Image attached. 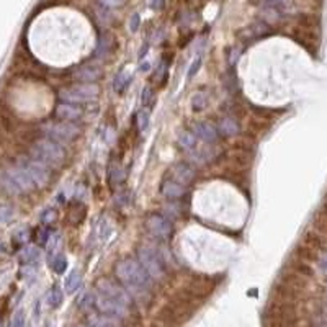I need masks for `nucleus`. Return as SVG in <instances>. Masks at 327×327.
<instances>
[{"label": "nucleus", "mask_w": 327, "mask_h": 327, "mask_svg": "<svg viewBox=\"0 0 327 327\" xmlns=\"http://www.w3.org/2000/svg\"><path fill=\"white\" fill-rule=\"evenodd\" d=\"M114 273H117L118 280L121 283H125L132 293H146V291L151 288L152 278L147 275V272L143 268V265L139 263L138 259H123L117 263L114 267Z\"/></svg>", "instance_id": "1"}, {"label": "nucleus", "mask_w": 327, "mask_h": 327, "mask_svg": "<svg viewBox=\"0 0 327 327\" xmlns=\"http://www.w3.org/2000/svg\"><path fill=\"white\" fill-rule=\"evenodd\" d=\"M33 154L38 161L44 162L48 167H59L64 164L66 152L64 149L59 146V143L52 141L49 138H43L36 141L33 146Z\"/></svg>", "instance_id": "2"}, {"label": "nucleus", "mask_w": 327, "mask_h": 327, "mask_svg": "<svg viewBox=\"0 0 327 327\" xmlns=\"http://www.w3.org/2000/svg\"><path fill=\"white\" fill-rule=\"evenodd\" d=\"M99 95V87L97 84H75L72 87L63 88L59 92V99L64 103H72V105H81L93 100Z\"/></svg>", "instance_id": "3"}, {"label": "nucleus", "mask_w": 327, "mask_h": 327, "mask_svg": "<svg viewBox=\"0 0 327 327\" xmlns=\"http://www.w3.org/2000/svg\"><path fill=\"white\" fill-rule=\"evenodd\" d=\"M43 131L46 132V136L49 139L56 141V143H70V141H74L81 134V128L69 121H61V123L51 121L43 126Z\"/></svg>", "instance_id": "4"}, {"label": "nucleus", "mask_w": 327, "mask_h": 327, "mask_svg": "<svg viewBox=\"0 0 327 327\" xmlns=\"http://www.w3.org/2000/svg\"><path fill=\"white\" fill-rule=\"evenodd\" d=\"M138 260L152 280H162L165 277V265L159 255L149 247H139Z\"/></svg>", "instance_id": "5"}, {"label": "nucleus", "mask_w": 327, "mask_h": 327, "mask_svg": "<svg viewBox=\"0 0 327 327\" xmlns=\"http://www.w3.org/2000/svg\"><path fill=\"white\" fill-rule=\"evenodd\" d=\"M95 306L102 314H107L111 317H125L129 311L128 304L121 303L114 298H110L103 293H99V291H95Z\"/></svg>", "instance_id": "6"}, {"label": "nucleus", "mask_w": 327, "mask_h": 327, "mask_svg": "<svg viewBox=\"0 0 327 327\" xmlns=\"http://www.w3.org/2000/svg\"><path fill=\"white\" fill-rule=\"evenodd\" d=\"M20 165L28 172V175L31 177V180L34 182L38 188H44L49 183L51 174H49V167L38 161V159H26V161H22Z\"/></svg>", "instance_id": "7"}, {"label": "nucleus", "mask_w": 327, "mask_h": 327, "mask_svg": "<svg viewBox=\"0 0 327 327\" xmlns=\"http://www.w3.org/2000/svg\"><path fill=\"white\" fill-rule=\"evenodd\" d=\"M146 227L149 229V233H151L154 237L157 239H170V236L174 233V226L169 219L162 215H151L146 221Z\"/></svg>", "instance_id": "8"}, {"label": "nucleus", "mask_w": 327, "mask_h": 327, "mask_svg": "<svg viewBox=\"0 0 327 327\" xmlns=\"http://www.w3.org/2000/svg\"><path fill=\"white\" fill-rule=\"evenodd\" d=\"M97 291H99V293L107 295L110 298L118 299V301L125 303L128 306L131 303V296H129L128 291L123 286H120L118 283H114V281L108 280V278H103V280L99 281V283H97Z\"/></svg>", "instance_id": "9"}, {"label": "nucleus", "mask_w": 327, "mask_h": 327, "mask_svg": "<svg viewBox=\"0 0 327 327\" xmlns=\"http://www.w3.org/2000/svg\"><path fill=\"white\" fill-rule=\"evenodd\" d=\"M5 172L8 174V177L12 179V182L15 183V187L18 188L20 193H28L36 187L34 182L31 180V177L28 175V172H26L20 164L10 167V169H7Z\"/></svg>", "instance_id": "10"}, {"label": "nucleus", "mask_w": 327, "mask_h": 327, "mask_svg": "<svg viewBox=\"0 0 327 327\" xmlns=\"http://www.w3.org/2000/svg\"><path fill=\"white\" fill-rule=\"evenodd\" d=\"M102 75H103L102 67L95 64H84L79 69H75L74 72L75 81H79L81 84H93L99 81Z\"/></svg>", "instance_id": "11"}, {"label": "nucleus", "mask_w": 327, "mask_h": 327, "mask_svg": "<svg viewBox=\"0 0 327 327\" xmlns=\"http://www.w3.org/2000/svg\"><path fill=\"white\" fill-rule=\"evenodd\" d=\"M161 193L165 198L179 200L187 193V188H185V185H182L180 182H177L174 179H164L161 183Z\"/></svg>", "instance_id": "12"}, {"label": "nucleus", "mask_w": 327, "mask_h": 327, "mask_svg": "<svg viewBox=\"0 0 327 327\" xmlns=\"http://www.w3.org/2000/svg\"><path fill=\"white\" fill-rule=\"evenodd\" d=\"M56 117L59 120H63V121L74 123L79 118H82V108H79V105L61 102L57 107H56Z\"/></svg>", "instance_id": "13"}, {"label": "nucleus", "mask_w": 327, "mask_h": 327, "mask_svg": "<svg viewBox=\"0 0 327 327\" xmlns=\"http://www.w3.org/2000/svg\"><path fill=\"white\" fill-rule=\"evenodd\" d=\"M195 136L200 138L205 143H216L218 141V129L208 121H198L195 123Z\"/></svg>", "instance_id": "14"}, {"label": "nucleus", "mask_w": 327, "mask_h": 327, "mask_svg": "<svg viewBox=\"0 0 327 327\" xmlns=\"http://www.w3.org/2000/svg\"><path fill=\"white\" fill-rule=\"evenodd\" d=\"M172 172H174L172 179L177 180V182H180L182 185H188L193 179H195V170H193L188 164H183V162L175 164Z\"/></svg>", "instance_id": "15"}, {"label": "nucleus", "mask_w": 327, "mask_h": 327, "mask_svg": "<svg viewBox=\"0 0 327 327\" xmlns=\"http://www.w3.org/2000/svg\"><path fill=\"white\" fill-rule=\"evenodd\" d=\"M81 285H82V275H81V272H79V270H72L66 277L64 290H66V293L72 295V293H75L79 288H81Z\"/></svg>", "instance_id": "16"}, {"label": "nucleus", "mask_w": 327, "mask_h": 327, "mask_svg": "<svg viewBox=\"0 0 327 327\" xmlns=\"http://www.w3.org/2000/svg\"><path fill=\"white\" fill-rule=\"evenodd\" d=\"M110 34L108 33H102L99 36V43H97V48H95V52L93 56L97 59H105L108 56L110 52Z\"/></svg>", "instance_id": "17"}, {"label": "nucleus", "mask_w": 327, "mask_h": 327, "mask_svg": "<svg viewBox=\"0 0 327 327\" xmlns=\"http://www.w3.org/2000/svg\"><path fill=\"white\" fill-rule=\"evenodd\" d=\"M219 131L223 132L224 136H236L237 132H239V125H237V121L234 118H223L219 121Z\"/></svg>", "instance_id": "18"}, {"label": "nucleus", "mask_w": 327, "mask_h": 327, "mask_svg": "<svg viewBox=\"0 0 327 327\" xmlns=\"http://www.w3.org/2000/svg\"><path fill=\"white\" fill-rule=\"evenodd\" d=\"M129 84H131V75L128 72H125V70H121V72H118L117 77H114L113 88L117 93H123L129 87Z\"/></svg>", "instance_id": "19"}, {"label": "nucleus", "mask_w": 327, "mask_h": 327, "mask_svg": "<svg viewBox=\"0 0 327 327\" xmlns=\"http://www.w3.org/2000/svg\"><path fill=\"white\" fill-rule=\"evenodd\" d=\"M177 141H179V146L182 149H187V151H190V149H193V147H195V144H197V136H195V132L182 131Z\"/></svg>", "instance_id": "20"}, {"label": "nucleus", "mask_w": 327, "mask_h": 327, "mask_svg": "<svg viewBox=\"0 0 327 327\" xmlns=\"http://www.w3.org/2000/svg\"><path fill=\"white\" fill-rule=\"evenodd\" d=\"M149 121H151V114H149V111L146 108H141L136 113V126H138V131L139 132H144L149 128Z\"/></svg>", "instance_id": "21"}, {"label": "nucleus", "mask_w": 327, "mask_h": 327, "mask_svg": "<svg viewBox=\"0 0 327 327\" xmlns=\"http://www.w3.org/2000/svg\"><path fill=\"white\" fill-rule=\"evenodd\" d=\"M63 299H64V295H63V291H61V288L57 285L49 290L48 303H49L51 307H59L61 304H63Z\"/></svg>", "instance_id": "22"}, {"label": "nucleus", "mask_w": 327, "mask_h": 327, "mask_svg": "<svg viewBox=\"0 0 327 327\" xmlns=\"http://www.w3.org/2000/svg\"><path fill=\"white\" fill-rule=\"evenodd\" d=\"M38 257H40V249H38V247H34V245L26 247V249L22 252V262L25 265H33L34 262L38 260Z\"/></svg>", "instance_id": "23"}, {"label": "nucleus", "mask_w": 327, "mask_h": 327, "mask_svg": "<svg viewBox=\"0 0 327 327\" xmlns=\"http://www.w3.org/2000/svg\"><path fill=\"white\" fill-rule=\"evenodd\" d=\"M262 13H263V18L267 20V22H278L280 16H281V12L278 10V7L273 5V4L265 7Z\"/></svg>", "instance_id": "24"}, {"label": "nucleus", "mask_w": 327, "mask_h": 327, "mask_svg": "<svg viewBox=\"0 0 327 327\" xmlns=\"http://www.w3.org/2000/svg\"><path fill=\"white\" fill-rule=\"evenodd\" d=\"M15 216V209L10 205H0V226L8 224Z\"/></svg>", "instance_id": "25"}, {"label": "nucleus", "mask_w": 327, "mask_h": 327, "mask_svg": "<svg viewBox=\"0 0 327 327\" xmlns=\"http://www.w3.org/2000/svg\"><path fill=\"white\" fill-rule=\"evenodd\" d=\"M79 307L84 309V311H87V309H90L95 306V293L93 291H85L84 296L77 301Z\"/></svg>", "instance_id": "26"}, {"label": "nucleus", "mask_w": 327, "mask_h": 327, "mask_svg": "<svg viewBox=\"0 0 327 327\" xmlns=\"http://www.w3.org/2000/svg\"><path fill=\"white\" fill-rule=\"evenodd\" d=\"M51 268L54 270L56 273H64L66 268H67V259L64 257V255H61V254H56V257L52 259L51 262Z\"/></svg>", "instance_id": "27"}, {"label": "nucleus", "mask_w": 327, "mask_h": 327, "mask_svg": "<svg viewBox=\"0 0 327 327\" xmlns=\"http://www.w3.org/2000/svg\"><path fill=\"white\" fill-rule=\"evenodd\" d=\"M0 182H2V185H4V188L8 191V193H10V195H18V188H16L15 187V183L12 182V179H10V177H8V174L4 170L2 174H0Z\"/></svg>", "instance_id": "28"}, {"label": "nucleus", "mask_w": 327, "mask_h": 327, "mask_svg": "<svg viewBox=\"0 0 327 327\" xmlns=\"http://www.w3.org/2000/svg\"><path fill=\"white\" fill-rule=\"evenodd\" d=\"M206 103H208V99L205 93H195L191 99V108L195 111H200L206 107Z\"/></svg>", "instance_id": "29"}, {"label": "nucleus", "mask_w": 327, "mask_h": 327, "mask_svg": "<svg viewBox=\"0 0 327 327\" xmlns=\"http://www.w3.org/2000/svg\"><path fill=\"white\" fill-rule=\"evenodd\" d=\"M201 56H198V57H195V61H193V63L190 64V67H188V72H187V79L188 81H191L193 77H195V74L200 70V67H201Z\"/></svg>", "instance_id": "30"}, {"label": "nucleus", "mask_w": 327, "mask_h": 327, "mask_svg": "<svg viewBox=\"0 0 327 327\" xmlns=\"http://www.w3.org/2000/svg\"><path fill=\"white\" fill-rule=\"evenodd\" d=\"M141 100H143L144 107H151L152 102H154V92L151 87H146L143 90V97H141Z\"/></svg>", "instance_id": "31"}, {"label": "nucleus", "mask_w": 327, "mask_h": 327, "mask_svg": "<svg viewBox=\"0 0 327 327\" xmlns=\"http://www.w3.org/2000/svg\"><path fill=\"white\" fill-rule=\"evenodd\" d=\"M54 219H56V211H54V209L48 208V209H44L43 213H41V221H43V224H51Z\"/></svg>", "instance_id": "32"}, {"label": "nucleus", "mask_w": 327, "mask_h": 327, "mask_svg": "<svg viewBox=\"0 0 327 327\" xmlns=\"http://www.w3.org/2000/svg\"><path fill=\"white\" fill-rule=\"evenodd\" d=\"M139 26H141V15L139 13H134L129 18V31L131 33H136L139 30Z\"/></svg>", "instance_id": "33"}, {"label": "nucleus", "mask_w": 327, "mask_h": 327, "mask_svg": "<svg viewBox=\"0 0 327 327\" xmlns=\"http://www.w3.org/2000/svg\"><path fill=\"white\" fill-rule=\"evenodd\" d=\"M99 4L103 5L105 8H117L125 4V0H99Z\"/></svg>", "instance_id": "34"}, {"label": "nucleus", "mask_w": 327, "mask_h": 327, "mask_svg": "<svg viewBox=\"0 0 327 327\" xmlns=\"http://www.w3.org/2000/svg\"><path fill=\"white\" fill-rule=\"evenodd\" d=\"M23 322H25V317H23V311H18L15 316H13V324L12 327H23Z\"/></svg>", "instance_id": "35"}, {"label": "nucleus", "mask_w": 327, "mask_h": 327, "mask_svg": "<svg viewBox=\"0 0 327 327\" xmlns=\"http://www.w3.org/2000/svg\"><path fill=\"white\" fill-rule=\"evenodd\" d=\"M151 8H154V10H161V8H164V0H152Z\"/></svg>", "instance_id": "36"}, {"label": "nucleus", "mask_w": 327, "mask_h": 327, "mask_svg": "<svg viewBox=\"0 0 327 327\" xmlns=\"http://www.w3.org/2000/svg\"><path fill=\"white\" fill-rule=\"evenodd\" d=\"M321 265H319V267H321V270L324 272V273H327V254H324L322 255V259H321V262H319Z\"/></svg>", "instance_id": "37"}, {"label": "nucleus", "mask_w": 327, "mask_h": 327, "mask_svg": "<svg viewBox=\"0 0 327 327\" xmlns=\"http://www.w3.org/2000/svg\"><path fill=\"white\" fill-rule=\"evenodd\" d=\"M146 51H149V44H147V43H144V46L141 48V51H139V59H143V57L146 56Z\"/></svg>", "instance_id": "38"}, {"label": "nucleus", "mask_w": 327, "mask_h": 327, "mask_svg": "<svg viewBox=\"0 0 327 327\" xmlns=\"http://www.w3.org/2000/svg\"><path fill=\"white\" fill-rule=\"evenodd\" d=\"M149 69H151V64H149V63H143V64L139 66V70H141V72H147Z\"/></svg>", "instance_id": "39"}, {"label": "nucleus", "mask_w": 327, "mask_h": 327, "mask_svg": "<svg viewBox=\"0 0 327 327\" xmlns=\"http://www.w3.org/2000/svg\"><path fill=\"white\" fill-rule=\"evenodd\" d=\"M270 4H273V5H278V4H283V2H286V0H268Z\"/></svg>", "instance_id": "40"}, {"label": "nucleus", "mask_w": 327, "mask_h": 327, "mask_svg": "<svg viewBox=\"0 0 327 327\" xmlns=\"http://www.w3.org/2000/svg\"><path fill=\"white\" fill-rule=\"evenodd\" d=\"M77 327H95V325H90V324H88V325H77Z\"/></svg>", "instance_id": "41"}, {"label": "nucleus", "mask_w": 327, "mask_h": 327, "mask_svg": "<svg viewBox=\"0 0 327 327\" xmlns=\"http://www.w3.org/2000/svg\"><path fill=\"white\" fill-rule=\"evenodd\" d=\"M325 321H327V313H325Z\"/></svg>", "instance_id": "42"}]
</instances>
